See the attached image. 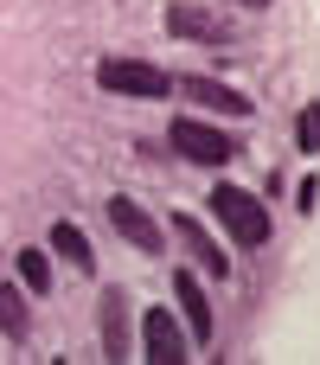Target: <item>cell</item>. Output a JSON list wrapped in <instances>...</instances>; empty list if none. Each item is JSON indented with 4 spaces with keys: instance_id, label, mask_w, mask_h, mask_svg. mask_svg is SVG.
Masks as SVG:
<instances>
[{
    "instance_id": "9a60e30c",
    "label": "cell",
    "mask_w": 320,
    "mask_h": 365,
    "mask_svg": "<svg viewBox=\"0 0 320 365\" xmlns=\"http://www.w3.org/2000/svg\"><path fill=\"white\" fill-rule=\"evenodd\" d=\"M314 199H320V180H301V192H295V205H301V212H314Z\"/></svg>"
},
{
    "instance_id": "52a82bcc",
    "label": "cell",
    "mask_w": 320,
    "mask_h": 365,
    "mask_svg": "<svg viewBox=\"0 0 320 365\" xmlns=\"http://www.w3.org/2000/svg\"><path fill=\"white\" fill-rule=\"evenodd\" d=\"M167 32L173 38H192V45H231V26L205 6H167Z\"/></svg>"
},
{
    "instance_id": "9c48e42d",
    "label": "cell",
    "mask_w": 320,
    "mask_h": 365,
    "mask_svg": "<svg viewBox=\"0 0 320 365\" xmlns=\"http://www.w3.org/2000/svg\"><path fill=\"white\" fill-rule=\"evenodd\" d=\"M173 231L186 237V250L199 257V269H205V276H231V257H224V250H218V244L205 237V225H199L192 212H180V218H173Z\"/></svg>"
},
{
    "instance_id": "6da1fadb",
    "label": "cell",
    "mask_w": 320,
    "mask_h": 365,
    "mask_svg": "<svg viewBox=\"0 0 320 365\" xmlns=\"http://www.w3.org/2000/svg\"><path fill=\"white\" fill-rule=\"evenodd\" d=\"M212 212L224 218V231H231V244L237 250H257V244H269V212H263V199H250L244 186H212Z\"/></svg>"
},
{
    "instance_id": "3957f363",
    "label": "cell",
    "mask_w": 320,
    "mask_h": 365,
    "mask_svg": "<svg viewBox=\"0 0 320 365\" xmlns=\"http://www.w3.org/2000/svg\"><path fill=\"white\" fill-rule=\"evenodd\" d=\"M167 141L186 154V160H199V167H224L231 154H237V141L224 135V128H212V122H199V115H173V128H167Z\"/></svg>"
},
{
    "instance_id": "5b68a950",
    "label": "cell",
    "mask_w": 320,
    "mask_h": 365,
    "mask_svg": "<svg viewBox=\"0 0 320 365\" xmlns=\"http://www.w3.org/2000/svg\"><path fill=\"white\" fill-rule=\"evenodd\" d=\"M141 340H148V359H154V365L192 359V340L180 334V321H173L167 308H148V314H141Z\"/></svg>"
},
{
    "instance_id": "8fae6325",
    "label": "cell",
    "mask_w": 320,
    "mask_h": 365,
    "mask_svg": "<svg viewBox=\"0 0 320 365\" xmlns=\"http://www.w3.org/2000/svg\"><path fill=\"white\" fill-rule=\"evenodd\" d=\"M0 334H6V340H26V334H32L26 282H0Z\"/></svg>"
},
{
    "instance_id": "5bb4252c",
    "label": "cell",
    "mask_w": 320,
    "mask_h": 365,
    "mask_svg": "<svg viewBox=\"0 0 320 365\" xmlns=\"http://www.w3.org/2000/svg\"><path fill=\"white\" fill-rule=\"evenodd\" d=\"M295 135H301V154H320V103H301Z\"/></svg>"
},
{
    "instance_id": "ba28073f",
    "label": "cell",
    "mask_w": 320,
    "mask_h": 365,
    "mask_svg": "<svg viewBox=\"0 0 320 365\" xmlns=\"http://www.w3.org/2000/svg\"><path fill=\"white\" fill-rule=\"evenodd\" d=\"M103 353L109 359H135V334H128V295L109 289L103 295Z\"/></svg>"
},
{
    "instance_id": "30bf717a",
    "label": "cell",
    "mask_w": 320,
    "mask_h": 365,
    "mask_svg": "<svg viewBox=\"0 0 320 365\" xmlns=\"http://www.w3.org/2000/svg\"><path fill=\"white\" fill-rule=\"evenodd\" d=\"M173 295H180V308H186V321H192V346H205V340H212V302H205V289L192 282V269L173 276Z\"/></svg>"
},
{
    "instance_id": "7c38bea8",
    "label": "cell",
    "mask_w": 320,
    "mask_h": 365,
    "mask_svg": "<svg viewBox=\"0 0 320 365\" xmlns=\"http://www.w3.org/2000/svg\"><path fill=\"white\" fill-rule=\"evenodd\" d=\"M51 250H58L71 269H96V250H90V237H83L71 218H58V225H51Z\"/></svg>"
},
{
    "instance_id": "8992f818",
    "label": "cell",
    "mask_w": 320,
    "mask_h": 365,
    "mask_svg": "<svg viewBox=\"0 0 320 365\" xmlns=\"http://www.w3.org/2000/svg\"><path fill=\"white\" fill-rule=\"evenodd\" d=\"M180 90L192 96V109H212V115H244L250 122V96L244 90H231V83H218V77H180Z\"/></svg>"
},
{
    "instance_id": "4fadbf2b",
    "label": "cell",
    "mask_w": 320,
    "mask_h": 365,
    "mask_svg": "<svg viewBox=\"0 0 320 365\" xmlns=\"http://www.w3.org/2000/svg\"><path fill=\"white\" fill-rule=\"evenodd\" d=\"M19 282H26V295H45V289H51V263H45V250H19Z\"/></svg>"
},
{
    "instance_id": "7a4b0ae2",
    "label": "cell",
    "mask_w": 320,
    "mask_h": 365,
    "mask_svg": "<svg viewBox=\"0 0 320 365\" xmlns=\"http://www.w3.org/2000/svg\"><path fill=\"white\" fill-rule=\"evenodd\" d=\"M96 83H103L109 96H141V103H154V96L173 90V77H167L160 64H141V58H103V64H96Z\"/></svg>"
},
{
    "instance_id": "277c9868",
    "label": "cell",
    "mask_w": 320,
    "mask_h": 365,
    "mask_svg": "<svg viewBox=\"0 0 320 365\" xmlns=\"http://www.w3.org/2000/svg\"><path fill=\"white\" fill-rule=\"evenodd\" d=\"M109 225H115V231H122V237H128L141 257H160V250H167L160 218H154V212H141V205H135V199H122V192L109 199Z\"/></svg>"
}]
</instances>
